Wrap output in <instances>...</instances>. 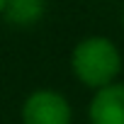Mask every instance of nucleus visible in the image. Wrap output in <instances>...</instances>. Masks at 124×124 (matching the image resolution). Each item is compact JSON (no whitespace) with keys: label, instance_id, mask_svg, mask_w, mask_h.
Segmentation results:
<instances>
[{"label":"nucleus","instance_id":"obj_1","mask_svg":"<svg viewBox=\"0 0 124 124\" xmlns=\"http://www.w3.org/2000/svg\"><path fill=\"white\" fill-rule=\"evenodd\" d=\"M71 71L80 85L102 90L117 83L122 73V51L107 37H85L71 51Z\"/></svg>","mask_w":124,"mask_h":124},{"label":"nucleus","instance_id":"obj_2","mask_svg":"<svg viewBox=\"0 0 124 124\" xmlns=\"http://www.w3.org/2000/svg\"><path fill=\"white\" fill-rule=\"evenodd\" d=\"M22 124H71L73 122V107L66 95L51 88H37L32 90L20 109Z\"/></svg>","mask_w":124,"mask_h":124},{"label":"nucleus","instance_id":"obj_3","mask_svg":"<svg viewBox=\"0 0 124 124\" xmlns=\"http://www.w3.org/2000/svg\"><path fill=\"white\" fill-rule=\"evenodd\" d=\"M90 124H124V83L117 80L102 90H95L88 105Z\"/></svg>","mask_w":124,"mask_h":124},{"label":"nucleus","instance_id":"obj_4","mask_svg":"<svg viewBox=\"0 0 124 124\" xmlns=\"http://www.w3.org/2000/svg\"><path fill=\"white\" fill-rule=\"evenodd\" d=\"M46 12V0H8L3 17L15 27H32Z\"/></svg>","mask_w":124,"mask_h":124},{"label":"nucleus","instance_id":"obj_5","mask_svg":"<svg viewBox=\"0 0 124 124\" xmlns=\"http://www.w3.org/2000/svg\"><path fill=\"white\" fill-rule=\"evenodd\" d=\"M5 5H8V0H0V17H3V12H5Z\"/></svg>","mask_w":124,"mask_h":124},{"label":"nucleus","instance_id":"obj_6","mask_svg":"<svg viewBox=\"0 0 124 124\" xmlns=\"http://www.w3.org/2000/svg\"><path fill=\"white\" fill-rule=\"evenodd\" d=\"M122 27H124V12H122Z\"/></svg>","mask_w":124,"mask_h":124}]
</instances>
